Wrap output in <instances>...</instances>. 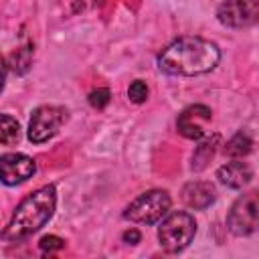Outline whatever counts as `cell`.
<instances>
[{
	"instance_id": "6da1fadb",
	"label": "cell",
	"mask_w": 259,
	"mask_h": 259,
	"mask_svg": "<svg viewBox=\"0 0 259 259\" xmlns=\"http://www.w3.org/2000/svg\"><path fill=\"white\" fill-rule=\"evenodd\" d=\"M219 59L221 53L214 42L200 36H182L158 55V67L166 75L194 77L212 71Z\"/></svg>"
},
{
	"instance_id": "7a4b0ae2",
	"label": "cell",
	"mask_w": 259,
	"mask_h": 259,
	"mask_svg": "<svg viewBox=\"0 0 259 259\" xmlns=\"http://www.w3.org/2000/svg\"><path fill=\"white\" fill-rule=\"evenodd\" d=\"M55 204H57V190L53 184L34 190L18 204L2 237L6 241H22L30 237L32 233H36L40 227L47 225V221L55 212Z\"/></svg>"
},
{
	"instance_id": "3957f363",
	"label": "cell",
	"mask_w": 259,
	"mask_h": 259,
	"mask_svg": "<svg viewBox=\"0 0 259 259\" xmlns=\"http://www.w3.org/2000/svg\"><path fill=\"white\" fill-rule=\"evenodd\" d=\"M196 235V223L194 217L186 210L170 212L162 225L158 227V241L164 251L178 253L190 245V241Z\"/></svg>"
},
{
	"instance_id": "277c9868",
	"label": "cell",
	"mask_w": 259,
	"mask_h": 259,
	"mask_svg": "<svg viewBox=\"0 0 259 259\" xmlns=\"http://www.w3.org/2000/svg\"><path fill=\"white\" fill-rule=\"evenodd\" d=\"M168 210H170V194L166 190H148V192L140 194L134 202H130L123 217L132 223L154 225Z\"/></svg>"
},
{
	"instance_id": "5b68a950",
	"label": "cell",
	"mask_w": 259,
	"mask_h": 259,
	"mask_svg": "<svg viewBox=\"0 0 259 259\" xmlns=\"http://www.w3.org/2000/svg\"><path fill=\"white\" fill-rule=\"evenodd\" d=\"M259 219V198L257 192H247L235 200L227 214V227L237 237H247L257 229Z\"/></svg>"
},
{
	"instance_id": "8992f818",
	"label": "cell",
	"mask_w": 259,
	"mask_h": 259,
	"mask_svg": "<svg viewBox=\"0 0 259 259\" xmlns=\"http://www.w3.org/2000/svg\"><path fill=\"white\" fill-rule=\"evenodd\" d=\"M67 111L59 105H40L32 111L28 121V140L32 144H42L51 140L63 125Z\"/></svg>"
},
{
	"instance_id": "52a82bcc",
	"label": "cell",
	"mask_w": 259,
	"mask_h": 259,
	"mask_svg": "<svg viewBox=\"0 0 259 259\" xmlns=\"http://www.w3.org/2000/svg\"><path fill=\"white\" fill-rule=\"evenodd\" d=\"M257 14H259L257 0H225L217 12L221 24L231 28H243L255 24Z\"/></svg>"
},
{
	"instance_id": "ba28073f",
	"label": "cell",
	"mask_w": 259,
	"mask_h": 259,
	"mask_svg": "<svg viewBox=\"0 0 259 259\" xmlns=\"http://www.w3.org/2000/svg\"><path fill=\"white\" fill-rule=\"evenodd\" d=\"M210 121H212L210 109L202 103H194L180 111L176 119V130L188 140H200L206 136V127Z\"/></svg>"
},
{
	"instance_id": "9c48e42d",
	"label": "cell",
	"mask_w": 259,
	"mask_h": 259,
	"mask_svg": "<svg viewBox=\"0 0 259 259\" xmlns=\"http://www.w3.org/2000/svg\"><path fill=\"white\" fill-rule=\"evenodd\" d=\"M36 172V164L30 156L20 152H8L0 156V182L14 186L28 180Z\"/></svg>"
},
{
	"instance_id": "30bf717a",
	"label": "cell",
	"mask_w": 259,
	"mask_h": 259,
	"mask_svg": "<svg viewBox=\"0 0 259 259\" xmlns=\"http://www.w3.org/2000/svg\"><path fill=\"white\" fill-rule=\"evenodd\" d=\"M214 198H217L214 186L206 180H192L182 188V202L194 210L208 208L214 202Z\"/></svg>"
},
{
	"instance_id": "8fae6325",
	"label": "cell",
	"mask_w": 259,
	"mask_h": 259,
	"mask_svg": "<svg viewBox=\"0 0 259 259\" xmlns=\"http://www.w3.org/2000/svg\"><path fill=\"white\" fill-rule=\"evenodd\" d=\"M217 176L229 188H243V186H247L251 182L253 170H251V166L247 162H239L237 160V162H229V164L221 166Z\"/></svg>"
},
{
	"instance_id": "7c38bea8",
	"label": "cell",
	"mask_w": 259,
	"mask_h": 259,
	"mask_svg": "<svg viewBox=\"0 0 259 259\" xmlns=\"http://www.w3.org/2000/svg\"><path fill=\"white\" fill-rule=\"evenodd\" d=\"M217 144H219V136H212V138H206L204 142H200V146L196 148L194 156H192V168L194 170H202L214 156L217 152Z\"/></svg>"
},
{
	"instance_id": "4fadbf2b",
	"label": "cell",
	"mask_w": 259,
	"mask_h": 259,
	"mask_svg": "<svg viewBox=\"0 0 259 259\" xmlns=\"http://www.w3.org/2000/svg\"><path fill=\"white\" fill-rule=\"evenodd\" d=\"M20 140V125L14 117L0 113V144L14 146Z\"/></svg>"
},
{
	"instance_id": "5bb4252c",
	"label": "cell",
	"mask_w": 259,
	"mask_h": 259,
	"mask_svg": "<svg viewBox=\"0 0 259 259\" xmlns=\"http://www.w3.org/2000/svg\"><path fill=\"white\" fill-rule=\"evenodd\" d=\"M251 146H253V140H251L247 134L239 132V134H235V136L227 142L225 154L231 156V158H243V156H247V154L251 152Z\"/></svg>"
},
{
	"instance_id": "9a60e30c",
	"label": "cell",
	"mask_w": 259,
	"mask_h": 259,
	"mask_svg": "<svg viewBox=\"0 0 259 259\" xmlns=\"http://www.w3.org/2000/svg\"><path fill=\"white\" fill-rule=\"evenodd\" d=\"M127 97H130L134 103H144V101L148 99V85H146L142 79L132 81V85L127 87Z\"/></svg>"
},
{
	"instance_id": "2e32d148",
	"label": "cell",
	"mask_w": 259,
	"mask_h": 259,
	"mask_svg": "<svg viewBox=\"0 0 259 259\" xmlns=\"http://www.w3.org/2000/svg\"><path fill=\"white\" fill-rule=\"evenodd\" d=\"M89 103L95 107V109H103L107 103H109V89L101 87V89H95L89 93Z\"/></svg>"
},
{
	"instance_id": "e0dca14e",
	"label": "cell",
	"mask_w": 259,
	"mask_h": 259,
	"mask_svg": "<svg viewBox=\"0 0 259 259\" xmlns=\"http://www.w3.org/2000/svg\"><path fill=\"white\" fill-rule=\"evenodd\" d=\"M40 249L42 251H59V249H63L65 247V241L61 239V237H57V235H47V237H42L40 239Z\"/></svg>"
},
{
	"instance_id": "ac0fdd59",
	"label": "cell",
	"mask_w": 259,
	"mask_h": 259,
	"mask_svg": "<svg viewBox=\"0 0 259 259\" xmlns=\"http://www.w3.org/2000/svg\"><path fill=\"white\" fill-rule=\"evenodd\" d=\"M121 237H123V241H125V243H130V245H136V243L140 241V233H138L136 229H130V231H125Z\"/></svg>"
},
{
	"instance_id": "d6986e66",
	"label": "cell",
	"mask_w": 259,
	"mask_h": 259,
	"mask_svg": "<svg viewBox=\"0 0 259 259\" xmlns=\"http://www.w3.org/2000/svg\"><path fill=\"white\" fill-rule=\"evenodd\" d=\"M4 83H6V61H4V57L0 55V93H2V89H4Z\"/></svg>"
}]
</instances>
